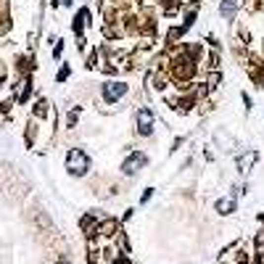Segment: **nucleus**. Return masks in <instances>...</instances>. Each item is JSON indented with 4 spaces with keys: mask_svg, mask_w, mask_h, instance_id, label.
Returning <instances> with one entry per match:
<instances>
[{
    "mask_svg": "<svg viewBox=\"0 0 264 264\" xmlns=\"http://www.w3.org/2000/svg\"><path fill=\"white\" fill-rule=\"evenodd\" d=\"M238 8H240V0H222V3H220V13H222L224 21H232V19H235Z\"/></svg>",
    "mask_w": 264,
    "mask_h": 264,
    "instance_id": "6",
    "label": "nucleus"
},
{
    "mask_svg": "<svg viewBox=\"0 0 264 264\" xmlns=\"http://www.w3.org/2000/svg\"><path fill=\"white\" fill-rule=\"evenodd\" d=\"M188 29L185 27H175V29H169V35H167V40H177V37H182Z\"/></svg>",
    "mask_w": 264,
    "mask_h": 264,
    "instance_id": "9",
    "label": "nucleus"
},
{
    "mask_svg": "<svg viewBox=\"0 0 264 264\" xmlns=\"http://www.w3.org/2000/svg\"><path fill=\"white\" fill-rule=\"evenodd\" d=\"M61 50H64V43L56 45V50H53V58H61Z\"/></svg>",
    "mask_w": 264,
    "mask_h": 264,
    "instance_id": "14",
    "label": "nucleus"
},
{
    "mask_svg": "<svg viewBox=\"0 0 264 264\" xmlns=\"http://www.w3.org/2000/svg\"><path fill=\"white\" fill-rule=\"evenodd\" d=\"M256 159H259V153H256V151H246V153H240V156L235 159L238 172H240V175H248V169H251V167L256 164Z\"/></svg>",
    "mask_w": 264,
    "mask_h": 264,
    "instance_id": "5",
    "label": "nucleus"
},
{
    "mask_svg": "<svg viewBox=\"0 0 264 264\" xmlns=\"http://www.w3.org/2000/svg\"><path fill=\"white\" fill-rule=\"evenodd\" d=\"M153 124H156L153 111H151V108H140V111H137V132H140V135H151Z\"/></svg>",
    "mask_w": 264,
    "mask_h": 264,
    "instance_id": "4",
    "label": "nucleus"
},
{
    "mask_svg": "<svg viewBox=\"0 0 264 264\" xmlns=\"http://www.w3.org/2000/svg\"><path fill=\"white\" fill-rule=\"evenodd\" d=\"M130 85L127 82H106L103 85V100L106 103H116V100H122L127 95Z\"/></svg>",
    "mask_w": 264,
    "mask_h": 264,
    "instance_id": "3",
    "label": "nucleus"
},
{
    "mask_svg": "<svg viewBox=\"0 0 264 264\" xmlns=\"http://www.w3.org/2000/svg\"><path fill=\"white\" fill-rule=\"evenodd\" d=\"M61 264H72V262H69V259H61Z\"/></svg>",
    "mask_w": 264,
    "mask_h": 264,
    "instance_id": "15",
    "label": "nucleus"
},
{
    "mask_svg": "<svg viewBox=\"0 0 264 264\" xmlns=\"http://www.w3.org/2000/svg\"><path fill=\"white\" fill-rule=\"evenodd\" d=\"M11 106H13V100H3L0 103V114H11Z\"/></svg>",
    "mask_w": 264,
    "mask_h": 264,
    "instance_id": "11",
    "label": "nucleus"
},
{
    "mask_svg": "<svg viewBox=\"0 0 264 264\" xmlns=\"http://www.w3.org/2000/svg\"><path fill=\"white\" fill-rule=\"evenodd\" d=\"M66 77H69V66H64V69H61V72L56 74V80H58V82H64Z\"/></svg>",
    "mask_w": 264,
    "mask_h": 264,
    "instance_id": "12",
    "label": "nucleus"
},
{
    "mask_svg": "<svg viewBox=\"0 0 264 264\" xmlns=\"http://www.w3.org/2000/svg\"><path fill=\"white\" fill-rule=\"evenodd\" d=\"M64 5H72V0H64Z\"/></svg>",
    "mask_w": 264,
    "mask_h": 264,
    "instance_id": "16",
    "label": "nucleus"
},
{
    "mask_svg": "<svg viewBox=\"0 0 264 264\" xmlns=\"http://www.w3.org/2000/svg\"><path fill=\"white\" fill-rule=\"evenodd\" d=\"M48 114V103H45V100H37L35 103V116H45Z\"/></svg>",
    "mask_w": 264,
    "mask_h": 264,
    "instance_id": "10",
    "label": "nucleus"
},
{
    "mask_svg": "<svg viewBox=\"0 0 264 264\" xmlns=\"http://www.w3.org/2000/svg\"><path fill=\"white\" fill-rule=\"evenodd\" d=\"M214 209L220 214H232V212H235V198H220L214 204Z\"/></svg>",
    "mask_w": 264,
    "mask_h": 264,
    "instance_id": "8",
    "label": "nucleus"
},
{
    "mask_svg": "<svg viewBox=\"0 0 264 264\" xmlns=\"http://www.w3.org/2000/svg\"><path fill=\"white\" fill-rule=\"evenodd\" d=\"M88 21H90V11L80 8V11H77V16H74V32L82 35V27H88Z\"/></svg>",
    "mask_w": 264,
    "mask_h": 264,
    "instance_id": "7",
    "label": "nucleus"
},
{
    "mask_svg": "<svg viewBox=\"0 0 264 264\" xmlns=\"http://www.w3.org/2000/svg\"><path fill=\"white\" fill-rule=\"evenodd\" d=\"M145 164H148V156H145L143 151H132L130 156L122 161V172L124 175H137Z\"/></svg>",
    "mask_w": 264,
    "mask_h": 264,
    "instance_id": "2",
    "label": "nucleus"
},
{
    "mask_svg": "<svg viewBox=\"0 0 264 264\" xmlns=\"http://www.w3.org/2000/svg\"><path fill=\"white\" fill-rule=\"evenodd\" d=\"M66 169H69V175L72 177H82V175H88V169H90V156L85 151L80 148H72L66 153Z\"/></svg>",
    "mask_w": 264,
    "mask_h": 264,
    "instance_id": "1",
    "label": "nucleus"
},
{
    "mask_svg": "<svg viewBox=\"0 0 264 264\" xmlns=\"http://www.w3.org/2000/svg\"><path fill=\"white\" fill-rule=\"evenodd\" d=\"M151 196H153V190L148 188V190H145V193H143V198H140V204H148V201H151Z\"/></svg>",
    "mask_w": 264,
    "mask_h": 264,
    "instance_id": "13",
    "label": "nucleus"
}]
</instances>
